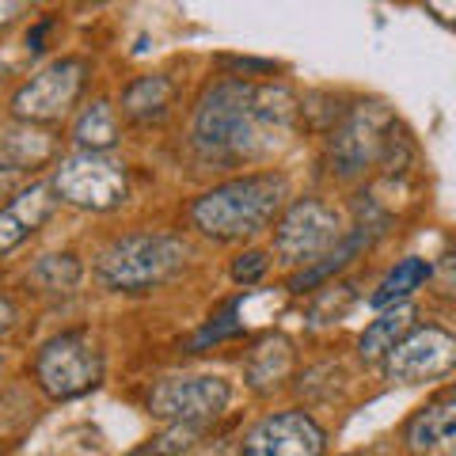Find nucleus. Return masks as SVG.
Masks as SVG:
<instances>
[{"mask_svg": "<svg viewBox=\"0 0 456 456\" xmlns=\"http://www.w3.org/2000/svg\"><path fill=\"white\" fill-rule=\"evenodd\" d=\"M297 99L281 84L221 80L194 110V149L213 164L263 160L289 145Z\"/></svg>", "mask_w": 456, "mask_h": 456, "instance_id": "f257e3e1", "label": "nucleus"}, {"mask_svg": "<svg viewBox=\"0 0 456 456\" xmlns=\"http://www.w3.org/2000/svg\"><path fill=\"white\" fill-rule=\"evenodd\" d=\"M285 198H289L285 175H274V171L244 175L206 191L191 206V221L198 232H206L213 240H240L274 221L278 209L285 206Z\"/></svg>", "mask_w": 456, "mask_h": 456, "instance_id": "f03ea898", "label": "nucleus"}, {"mask_svg": "<svg viewBox=\"0 0 456 456\" xmlns=\"http://www.w3.org/2000/svg\"><path fill=\"white\" fill-rule=\"evenodd\" d=\"M187 263V244L164 232H134L122 236L99 255V278L110 289H126V293H141L152 285L167 281L171 274H179Z\"/></svg>", "mask_w": 456, "mask_h": 456, "instance_id": "7ed1b4c3", "label": "nucleus"}, {"mask_svg": "<svg viewBox=\"0 0 456 456\" xmlns=\"http://www.w3.org/2000/svg\"><path fill=\"white\" fill-rule=\"evenodd\" d=\"M53 194L77 209L107 213V209L126 202V194H130V175H126L122 160H110L103 152H77L57 167Z\"/></svg>", "mask_w": 456, "mask_h": 456, "instance_id": "20e7f679", "label": "nucleus"}, {"mask_svg": "<svg viewBox=\"0 0 456 456\" xmlns=\"http://www.w3.org/2000/svg\"><path fill=\"white\" fill-rule=\"evenodd\" d=\"M342 244V217L320 198H301L281 213L274 228V251L285 266H312Z\"/></svg>", "mask_w": 456, "mask_h": 456, "instance_id": "39448f33", "label": "nucleus"}, {"mask_svg": "<svg viewBox=\"0 0 456 456\" xmlns=\"http://www.w3.org/2000/svg\"><path fill=\"white\" fill-rule=\"evenodd\" d=\"M35 380L50 399H77L103 380V358L84 335H57L38 350Z\"/></svg>", "mask_w": 456, "mask_h": 456, "instance_id": "423d86ee", "label": "nucleus"}, {"mask_svg": "<svg viewBox=\"0 0 456 456\" xmlns=\"http://www.w3.org/2000/svg\"><path fill=\"white\" fill-rule=\"evenodd\" d=\"M395 118L380 103H362L354 107L346 118L338 122V130L331 134V149H327V164L338 179H358L365 175V167H373L384 145H388Z\"/></svg>", "mask_w": 456, "mask_h": 456, "instance_id": "0eeeda50", "label": "nucleus"}, {"mask_svg": "<svg viewBox=\"0 0 456 456\" xmlns=\"http://www.w3.org/2000/svg\"><path fill=\"white\" fill-rule=\"evenodd\" d=\"M84 77H88V65H84L80 57H61V61H53L42 69V73H35L12 95V114L31 126L65 118L84 92Z\"/></svg>", "mask_w": 456, "mask_h": 456, "instance_id": "6e6552de", "label": "nucleus"}, {"mask_svg": "<svg viewBox=\"0 0 456 456\" xmlns=\"http://www.w3.org/2000/svg\"><path fill=\"white\" fill-rule=\"evenodd\" d=\"M228 380L221 377H167L149 392V415L164 422L202 426L228 407Z\"/></svg>", "mask_w": 456, "mask_h": 456, "instance_id": "1a4fd4ad", "label": "nucleus"}, {"mask_svg": "<svg viewBox=\"0 0 456 456\" xmlns=\"http://www.w3.org/2000/svg\"><path fill=\"white\" fill-rule=\"evenodd\" d=\"M456 369V335L441 327H415L384 358V373L395 384H426Z\"/></svg>", "mask_w": 456, "mask_h": 456, "instance_id": "9d476101", "label": "nucleus"}, {"mask_svg": "<svg viewBox=\"0 0 456 456\" xmlns=\"http://www.w3.org/2000/svg\"><path fill=\"white\" fill-rule=\"evenodd\" d=\"M323 449L327 437L305 411H278L244 437L240 456H323Z\"/></svg>", "mask_w": 456, "mask_h": 456, "instance_id": "9b49d317", "label": "nucleus"}, {"mask_svg": "<svg viewBox=\"0 0 456 456\" xmlns=\"http://www.w3.org/2000/svg\"><path fill=\"white\" fill-rule=\"evenodd\" d=\"M53 206H57V198H53V187H46V183H35V187L20 191L8 206H0V255L16 251L27 236H35L50 221Z\"/></svg>", "mask_w": 456, "mask_h": 456, "instance_id": "f8f14e48", "label": "nucleus"}, {"mask_svg": "<svg viewBox=\"0 0 456 456\" xmlns=\"http://www.w3.org/2000/svg\"><path fill=\"white\" fill-rule=\"evenodd\" d=\"M293 362H297V354H293L289 338H285V335H263L251 346L248 362H244L248 388L259 392V395L281 388V380H289V373H293Z\"/></svg>", "mask_w": 456, "mask_h": 456, "instance_id": "ddd939ff", "label": "nucleus"}, {"mask_svg": "<svg viewBox=\"0 0 456 456\" xmlns=\"http://www.w3.org/2000/svg\"><path fill=\"white\" fill-rule=\"evenodd\" d=\"M407 449L419 456H434L456 449V395L430 403L426 411H419L407 426Z\"/></svg>", "mask_w": 456, "mask_h": 456, "instance_id": "4468645a", "label": "nucleus"}, {"mask_svg": "<svg viewBox=\"0 0 456 456\" xmlns=\"http://www.w3.org/2000/svg\"><path fill=\"white\" fill-rule=\"evenodd\" d=\"M415 316H419V308L411 305V301H399V305H392V308H384L380 316L362 331V338H358L362 362H380V358H388V354L399 346V342H403L411 331H415Z\"/></svg>", "mask_w": 456, "mask_h": 456, "instance_id": "2eb2a0df", "label": "nucleus"}, {"mask_svg": "<svg viewBox=\"0 0 456 456\" xmlns=\"http://www.w3.org/2000/svg\"><path fill=\"white\" fill-rule=\"evenodd\" d=\"M377 232L380 228L377 224H369V221H362L358 228H354L350 236H342V244L331 251V255H323L320 263H312V266H305L301 274H297L293 281H289V289L293 293H308V289H316V285H323V281H331L342 266H350L354 263V255H362L369 244L377 240Z\"/></svg>", "mask_w": 456, "mask_h": 456, "instance_id": "dca6fc26", "label": "nucleus"}, {"mask_svg": "<svg viewBox=\"0 0 456 456\" xmlns=\"http://www.w3.org/2000/svg\"><path fill=\"white\" fill-rule=\"evenodd\" d=\"M171 99H175V84H171V77H164V73L137 77L130 88L122 92V114L130 122H141V126L160 122L171 110Z\"/></svg>", "mask_w": 456, "mask_h": 456, "instance_id": "f3484780", "label": "nucleus"}, {"mask_svg": "<svg viewBox=\"0 0 456 456\" xmlns=\"http://www.w3.org/2000/svg\"><path fill=\"white\" fill-rule=\"evenodd\" d=\"M73 141L84 152H103L118 141V118H114V107L107 103V99H95V103L80 114Z\"/></svg>", "mask_w": 456, "mask_h": 456, "instance_id": "a211bd4d", "label": "nucleus"}, {"mask_svg": "<svg viewBox=\"0 0 456 456\" xmlns=\"http://www.w3.org/2000/svg\"><path fill=\"white\" fill-rule=\"evenodd\" d=\"M430 278V266H426V259H403V263H395L388 274H384V281L377 285V293L369 297L377 308H392V305H399V301H407L411 293L419 289V285Z\"/></svg>", "mask_w": 456, "mask_h": 456, "instance_id": "6ab92c4d", "label": "nucleus"}, {"mask_svg": "<svg viewBox=\"0 0 456 456\" xmlns=\"http://www.w3.org/2000/svg\"><path fill=\"white\" fill-rule=\"evenodd\" d=\"M84 274V266L77 255H46V259H38L31 266V281L38 285V289H46V293H65V289H73V285L80 281Z\"/></svg>", "mask_w": 456, "mask_h": 456, "instance_id": "aec40b11", "label": "nucleus"}, {"mask_svg": "<svg viewBox=\"0 0 456 456\" xmlns=\"http://www.w3.org/2000/svg\"><path fill=\"white\" fill-rule=\"evenodd\" d=\"M228 335H240V320H236V305H228L221 316H213V323H206L202 331L194 335V342L191 346L194 350H206L209 342H221V338H228Z\"/></svg>", "mask_w": 456, "mask_h": 456, "instance_id": "412c9836", "label": "nucleus"}, {"mask_svg": "<svg viewBox=\"0 0 456 456\" xmlns=\"http://www.w3.org/2000/svg\"><path fill=\"white\" fill-rule=\"evenodd\" d=\"M194 437H198V426H187V422H175L167 434H160L149 445V452H156V456H175V452H183V449H191L194 445Z\"/></svg>", "mask_w": 456, "mask_h": 456, "instance_id": "4be33fe9", "label": "nucleus"}, {"mask_svg": "<svg viewBox=\"0 0 456 456\" xmlns=\"http://www.w3.org/2000/svg\"><path fill=\"white\" fill-rule=\"evenodd\" d=\"M430 281H434V293L437 297H449V301H456V248L445 251L430 266Z\"/></svg>", "mask_w": 456, "mask_h": 456, "instance_id": "5701e85b", "label": "nucleus"}, {"mask_svg": "<svg viewBox=\"0 0 456 456\" xmlns=\"http://www.w3.org/2000/svg\"><path fill=\"white\" fill-rule=\"evenodd\" d=\"M270 270V259H266V251H244L240 259L232 263V281L236 285H255L263 274Z\"/></svg>", "mask_w": 456, "mask_h": 456, "instance_id": "b1692460", "label": "nucleus"}, {"mask_svg": "<svg viewBox=\"0 0 456 456\" xmlns=\"http://www.w3.org/2000/svg\"><path fill=\"white\" fill-rule=\"evenodd\" d=\"M354 301V293H350V285H327L323 289V301L312 305V323H320L323 320V312H335V316H342L346 312V305Z\"/></svg>", "mask_w": 456, "mask_h": 456, "instance_id": "393cba45", "label": "nucleus"}, {"mask_svg": "<svg viewBox=\"0 0 456 456\" xmlns=\"http://www.w3.org/2000/svg\"><path fill=\"white\" fill-rule=\"evenodd\" d=\"M23 175H27V167H23V164H16V160H12L8 152H0V198L16 191L20 183H23Z\"/></svg>", "mask_w": 456, "mask_h": 456, "instance_id": "a878e982", "label": "nucleus"}, {"mask_svg": "<svg viewBox=\"0 0 456 456\" xmlns=\"http://www.w3.org/2000/svg\"><path fill=\"white\" fill-rule=\"evenodd\" d=\"M20 12H23V4H12V0H4V4H0V27L16 23V20H20Z\"/></svg>", "mask_w": 456, "mask_h": 456, "instance_id": "bb28decb", "label": "nucleus"}, {"mask_svg": "<svg viewBox=\"0 0 456 456\" xmlns=\"http://www.w3.org/2000/svg\"><path fill=\"white\" fill-rule=\"evenodd\" d=\"M12 320H16V308H12V305L4 301V297H0V331H8Z\"/></svg>", "mask_w": 456, "mask_h": 456, "instance_id": "cd10ccee", "label": "nucleus"}, {"mask_svg": "<svg viewBox=\"0 0 456 456\" xmlns=\"http://www.w3.org/2000/svg\"><path fill=\"white\" fill-rule=\"evenodd\" d=\"M452 395H456V392H452Z\"/></svg>", "mask_w": 456, "mask_h": 456, "instance_id": "c85d7f7f", "label": "nucleus"}]
</instances>
